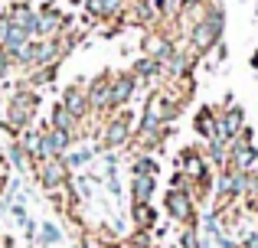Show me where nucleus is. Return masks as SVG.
Here are the masks:
<instances>
[{"instance_id":"3","label":"nucleus","mask_w":258,"mask_h":248,"mask_svg":"<svg viewBox=\"0 0 258 248\" xmlns=\"http://www.w3.org/2000/svg\"><path fill=\"white\" fill-rule=\"evenodd\" d=\"M131 137H134V118H131V111L118 108L111 118H108L105 131H101V147H95V150H114V147H124Z\"/></svg>"},{"instance_id":"11","label":"nucleus","mask_w":258,"mask_h":248,"mask_svg":"<svg viewBox=\"0 0 258 248\" xmlns=\"http://www.w3.org/2000/svg\"><path fill=\"white\" fill-rule=\"evenodd\" d=\"M62 105L79 118V121H85V118L92 115V105H88V92H85V89H79V85H72V89H66V92H62Z\"/></svg>"},{"instance_id":"6","label":"nucleus","mask_w":258,"mask_h":248,"mask_svg":"<svg viewBox=\"0 0 258 248\" xmlns=\"http://www.w3.org/2000/svg\"><path fill=\"white\" fill-rule=\"evenodd\" d=\"M72 134L69 131H62V127H56V124H49V127H43V160L46 157H62L66 150L72 147Z\"/></svg>"},{"instance_id":"9","label":"nucleus","mask_w":258,"mask_h":248,"mask_svg":"<svg viewBox=\"0 0 258 248\" xmlns=\"http://www.w3.org/2000/svg\"><path fill=\"white\" fill-rule=\"evenodd\" d=\"M131 0H85V13L92 20H121Z\"/></svg>"},{"instance_id":"15","label":"nucleus","mask_w":258,"mask_h":248,"mask_svg":"<svg viewBox=\"0 0 258 248\" xmlns=\"http://www.w3.org/2000/svg\"><path fill=\"white\" fill-rule=\"evenodd\" d=\"M131 173H154V177H157V160H154V157H147V153H141V157L134 160Z\"/></svg>"},{"instance_id":"12","label":"nucleus","mask_w":258,"mask_h":248,"mask_svg":"<svg viewBox=\"0 0 258 248\" xmlns=\"http://www.w3.org/2000/svg\"><path fill=\"white\" fill-rule=\"evenodd\" d=\"M193 127H196V134H200L203 140H213L216 134H219V115H216L213 108H200L196 118H193Z\"/></svg>"},{"instance_id":"2","label":"nucleus","mask_w":258,"mask_h":248,"mask_svg":"<svg viewBox=\"0 0 258 248\" xmlns=\"http://www.w3.org/2000/svg\"><path fill=\"white\" fill-rule=\"evenodd\" d=\"M219 39H222V7H213L189 26V43L196 52H209L213 46H219Z\"/></svg>"},{"instance_id":"10","label":"nucleus","mask_w":258,"mask_h":248,"mask_svg":"<svg viewBox=\"0 0 258 248\" xmlns=\"http://www.w3.org/2000/svg\"><path fill=\"white\" fill-rule=\"evenodd\" d=\"M242 127H245V111H242L239 105H232V108H226L219 115V134H216V137H222V140L232 144V140L239 137Z\"/></svg>"},{"instance_id":"13","label":"nucleus","mask_w":258,"mask_h":248,"mask_svg":"<svg viewBox=\"0 0 258 248\" xmlns=\"http://www.w3.org/2000/svg\"><path fill=\"white\" fill-rule=\"evenodd\" d=\"M131 219H134V225H138L141 232H151L154 225H157V212H154L151 199H134V206H131Z\"/></svg>"},{"instance_id":"17","label":"nucleus","mask_w":258,"mask_h":248,"mask_svg":"<svg viewBox=\"0 0 258 248\" xmlns=\"http://www.w3.org/2000/svg\"><path fill=\"white\" fill-rule=\"evenodd\" d=\"M39 235H43V245H56V242H59V229H56L52 222H46Z\"/></svg>"},{"instance_id":"8","label":"nucleus","mask_w":258,"mask_h":248,"mask_svg":"<svg viewBox=\"0 0 258 248\" xmlns=\"http://www.w3.org/2000/svg\"><path fill=\"white\" fill-rule=\"evenodd\" d=\"M111 72H101L98 78H92V85H88V105H92V115L95 111H108V102H111Z\"/></svg>"},{"instance_id":"18","label":"nucleus","mask_w":258,"mask_h":248,"mask_svg":"<svg viewBox=\"0 0 258 248\" xmlns=\"http://www.w3.org/2000/svg\"><path fill=\"white\" fill-rule=\"evenodd\" d=\"M242 248H258V229L245 235V242H242Z\"/></svg>"},{"instance_id":"19","label":"nucleus","mask_w":258,"mask_h":248,"mask_svg":"<svg viewBox=\"0 0 258 248\" xmlns=\"http://www.w3.org/2000/svg\"><path fill=\"white\" fill-rule=\"evenodd\" d=\"M252 69H255V72H258V49H255V52H252Z\"/></svg>"},{"instance_id":"1","label":"nucleus","mask_w":258,"mask_h":248,"mask_svg":"<svg viewBox=\"0 0 258 248\" xmlns=\"http://www.w3.org/2000/svg\"><path fill=\"white\" fill-rule=\"evenodd\" d=\"M36 105H39V95L30 89V85H20V89L10 95V102H7V121H4V131L10 134V137H17L23 127H30L33 115H36Z\"/></svg>"},{"instance_id":"20","label":"nucleus","mask_w":258,"mask_h":248,"mask_svg":"<svg viewBox=\"0 0 258 248\" xmlns=\"http://www.w3.org/2000/svg\"><path fill=\"white\" fill-rule=\"evenodd\" d=\"M105 248H127V245H124V242H108Z\"/></svg>"},{"instance_id":"16","label":"nucleus","mask_w":258,"mask_h":248,"mask_svg":"<svg viewBox=\"0 0 258 248\" xmlns=\"http://www.w3.org/2000/svg\"><path fill=\"white\" fill-rule=\"evenodd\" d=\"M92 157H95V147H85V150H76V153H69V157H66V163H69V170H72V167H85Z\"/></svg>"},{"instance_id":"7","label":"nucleus","mask_w":258,"mask_h":248,"mask_svg":"<svg viewBox=\"0 0 258 248\" xmlns=\"http://www.w3.org/2000/svg\"><path fill=\"white\" fill-rule=\"evenodd\" d=\"M134 89H138V78H134V72H121V75H114V78H111V102H108V111L124 108V105L131 102Z\"/></svg>"},{"instance_id":"4","label":"nucleus","mask_w":258,"mask_h":248,"mask_svg":"<svg viewBox=\"0 0 258 248\" xmlns=\"http://www.w3.org/2000/svg\"><path fill=\"white\" fill-rule=\"evenodd\" d=\"M33 170H36V180H39V186H43L46 193H52V190H59V186H66L69 183V163H66L62 157H46V160H36L33 163Z\"/></svg>"},{"instance_id":"5","label":"nucleus","mask_w":258,"mask_h":248,"mask_svg":"<svg viewBox=\"0 0 258 248\" xmlns=\"http://www.w3.org/2000/svg\"><path fill=\"white\" fill-rule=\"evenodd\" d=\"M167 212H170V219H173V222H180V225H196L193 193H189V190H180V186H173V190L167 193Z\"/></svg>"},{"instance_id":"14","label":"nucleus","mask_w":258,"mask_h":248,"mask_svg":"<svg viewBox=\"0 0 258 248\" xmlns=\"http://www.w3.org/2000/svg\"><path fill=\"white\" fill-rule=\"evenodd\" d=\"M157 190V177L154 173H131V193L134 199H151Z\"/></svg>"}]
</instances>
